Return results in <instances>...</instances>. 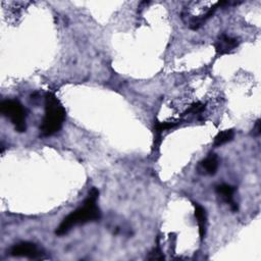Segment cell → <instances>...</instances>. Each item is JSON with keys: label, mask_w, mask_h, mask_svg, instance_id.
Returning <instances> with one entry per match:
<instances>
[{"label": "cell", "mask_w": 261, "mask_h": 261, "mask_svg": "<svg viewBox=\"0 0 261 261\" xmlns=\"http://www.w3.org/2000/svg\"><path fill=\"white\" fill-rule=\"evenodd\" d=\"M98 197L99 191L96 188H92L89 191V194L84 201L83 206L79 207L77 209L69 213L65 218H63L59 226L56 228L55 233L57 236H63L75 225L99 220L101 217V212L96 204Z\"/></svg>", "instance_id": "6da1fadb"}, {"label": "cell", "mask_w": 261, "mask_h": 261, "mask_svg": "<svg viewBox=\"0 0 261 261\" xmlns=\"http://www.w3.org/2000/svg\"><path fill=\"white\" fill-rule=\"evenodd\" d=\"M65 119V109L60 101L52 93L45 95V115L40 126L43 137L52 136L57 133Z\"/></svg>", "instance_id": "7a4b0ae2"}, {"label": "cell", "mask_w": 261, "mask_h": 261, "mask_svg": "<svg viewBox=\"0 0 261 261\" xmlns=\"http://www.w3.org/2000/svg\"><path fill=\"white\" fill-rule=\"evenodd\" d=\"M0 112L14 125L15 130L23 133L27 129L25 110L17 100H4L0 104Z\"/></svg>", "instance_id": "3957f363"}, {"label": "cell", "mask_w": 261, "mask_h": 261, "mask_svg": "<svg viewBox=\"0 0 261 261\" xmlns=\"http://www.w3.org/2000/svg\"><path fill=\"white\" fill-rule=\"evenodd\" d=\"M10 255L17 257H28L31 259L41 258L43 251L35 244L30 242H21L13 245L9 251Z\"/></svg>", "instance_id": "277c9868"}, {"label": "cell", "mask_w": 261, "mask_h": 261, "mask_svg": "<svg viewBox=\"0 0 261 261\" xmlns=\"http://www.w3.org/2000/svg\"><path fill=\"white\" fill-rule=\"evenodd\" d=\"M239 41L236 38L227 36L225 34H221L214 43L215 51L218 55H224L230 53L239 46Z\"/></svg>", "instance_id": "5b68a950"}, {"label": "cell", "mask_w": 261, "mask_h": 261, "mask_svg": "<svg viewBox=\"0 0 261 261\" xmlns=\"http://www.w3.org/2000/svg\"><path fill=\"white\" fill-rule=\"evenodd\" d=\"M215 191H216L217 195L222 199V201L230 206L232 211L238 210V205L233 201V194L236 192L234 187H232L230 185H227V184H222V185L217 186Z\"/></svg>", "instance_id": "8992f818"}, {"label": "cell", "mask_w": 261, "mask_h": 261, "mask_svg": "<svg viewBox=\"0 0 261 261\" xmlns=\"http://www.w3.org/2000/svg\"><path fill=\"white\" fill-rule=\"evenodd\" d=\"M218 164H219V160H218L217 155L211 153L204 160H202L199 163L197 168H198L199 173L212 175V174H215V172L217 171Z\"/></svg>", "instance_id": "52a82bcc"}, {"label": "cell", "mask_w": 261, "mask_h": 261, "mask_svg": "<svg viewBox=\"0 0 261 261\" xmlns=\"http://www.w3.org/2000/svg\"><path fill=\"white\" fill-rule=\"evenodd\" d=\"M194 206H195V216L197 218V222L199 225L200 238H201V240H203L205 237V233H206V222H207L206 211L198 203H194Z\"/></svg>", "instance_id": "ba28073f"}, {"label": "cell", "mask_w": 261, "mask_h": 261, "mask_svg": "<svg viewBox=\"0 0 261 261\" xmlns=\"http://www.w3.org/2000/svg\"><path fill=\"white\" fill-rule=\"evenodd\" d=\"M234 137V130L233 129H225L217 134V136L214 138L213 145L215 147H220L228 142H230Z\"/></svg>", "instance_id": "9c48e42d"}, {"label": "cell", "mask_w": 261, "mask_h": 261, "mask_svg": "<svg viewBox=\"0 0 261 261\" xmlns=\"http://www.w3.org/2000/svg\"><path fill=\"white\" fill-rule=\"evenodd\" d=\"M204 105L200 102H197L195 104H193L187 111L185 114H199L204 110Z\"/></svg>", "instance_id": "30bf717a"}, {"label": "cell", "mask_w": 261, "mask_h": 261, "mask_svg": "<svg viewBox=\"0 0 261 261\" xmlns=\"http://www.w3.org/2000/svg\"><path fill=\"white\" fill-rule=\"evenodd\" d=\"M261 133V127H260V120L258 119L255 123V126L253 127V136L255 137H258Z\"/></svg>", "instance_id": "8fae6325"}]
</instances>
